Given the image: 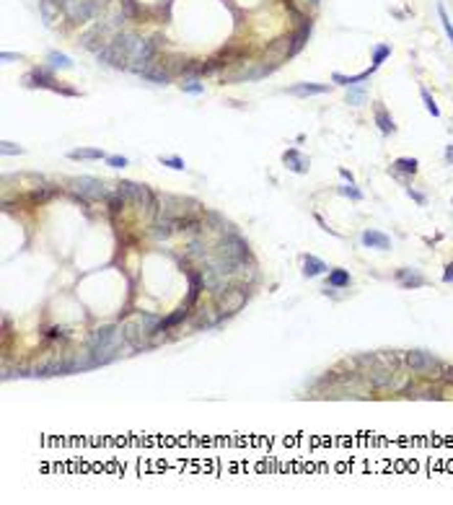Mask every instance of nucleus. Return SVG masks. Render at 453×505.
<instances>
[{"label":"nucleus","instance_id":"49530a36","mask_svg":"<svg viewBox=\"0 0 453 505\" xmlns=\"http://www.w3.org/2000/svg\"><path fill=\"white\" fill-rule=\"evenodd\" d=\"M339 176H342L345 181H350V184H355V176H352V171H347L345 166H339Z\"/></svg>","mask_w":453,"mask_h":505},{"label":"nucleus","instance_id":"2eb2a0df","mask_svg":"<svg viewBox=\"0 0 453 505\" xmlns=\"http://www.w3.org/2000/svg\"><path fill=\"white\" fill-rule=\"evenodd\" d=\"M140 75L145 78V81H150V83H169L171 75H174V70H171L166 62H150Z\"/></svg>","mask_w":453,"mask_h":505},{"label":"nucleus","instance_id":"09e8293b","mask_svg":"<svg viewBox=\"0 0 453 505\" xmlns=\"http://www.w3.org/2000/svg\"><path fill=\"white\" fill-rule=\"evenodd\" d=\"M443 283H453V262L445 267V272H443Z\"/></svg>","mask_w":453,"mask_h":505},{"label":"nucleus","instance_id":"6ab92c4d","mask_svg":"<svg viewBox=\"0 0 453 505\" xmlns=\"http://www.w3.org/2000/svg\"><path fill=\"white\" fill-rule=\"evenodd\" d=\"M326 91H329V83H296L287 88V94H293V96H319Z\"/></svg>","mask_w":453,"mask_h":505},{"label":"nucleus","instance_id":"2f4dec72","mask_svg":"<svg viewBox=\"0 0 453 505\" xmlns=\"http://www.w3.org/2000/svg\"><path fill=\"white\" fill-rule=\"evenodd\" d=\"M337 192L342 194V197H350L352 202H363V197H365L355 184H342V187H337Z\"/></svg>","mask_w":453,"mask_h":505},{"label":"nucleus","instance_id":"7ed1b4c3","mask_svg":"<svg viewBox=\"0 0 453 505\" xmlns=\"http://www.w3.org/2000/svg\"><path fill=\"white\" fill-rule=\"evenodd\" d=\"M158 322H161V319H158V316H150V314H140V316H135V319L125 322L122 327H125L127 345H130V347H135V350L145 347V345H148V337H150V334H155Z\"/></svg>","mask_w":453,"mask_h":505},{"label":"nucleus","instance_id":"1a4fd4ad","mask_svg":"<svg viewBox=\"0 0 453 505\" xmlns=\"http://www.w3.org/2000/svg\"><path fill=\"white\" fill-rule=\"evenodd\" d=\"M277 65H264V62H243L238 70H233V73H228L223 81H228V83H243V81H259V78H264V75H269L272 70H275Z\"/></svg>","mask_w":453,"mask_h":505},{"label":"nucleus","instance_id":"39448f33","mask_svg":"<svg viewBox=\"0 0 453 505\" xmlns=\"http://www.w3.org/2000/svg\"><path fill=\"white\" fill-rule=\"evenodd\" d=\"M249 301V285H228L223 293H218L215 303H218V314L220 316H233L246 306Z\"/></svg>","mask_w":453,"mask_h":505},{"label":"nucleus","instance_id":"cd10ccee","mask_svg":"<svg viewBox=\"0 0 453 505\" xmlns=\"http://www.w3.org/2000/svg\"><path fill=\"white\" fill-rule=\"evenodd\" d=\"M55 192H57L55 187H39V189H34V192L29 194V200H31V205H42V202L52 200Z\"/></svg>","mask_w":453,"mask_h":505},{"label":"nucleus","instance_id":"de8ad7c7","mask_svg":"<svg viewBox=\"0 0 453 505\" xmlns=\"http://www.w3.org/2000/svg\"><path fill=\"white\" fill-rule=\"evenodd\" d=\"M443 158H445V164H448V166H453V145H445Z\"/></svg>","mask_w":453,"mask_h":505},{"label":"nucleus","instance_id":"8fccbe9b","mask_svg":"<svg viewBox=\"0 0 453 505\" xmlns=\"http://www.w3.org/2000/svg\"><path fill=\"white\" fill-rule=\"evenodd\" d=\"M443 378L448 383H453V365H443Z\"/></svg>","mask_w":453,"mask_h":505},{"label":"nucleus","instance_id":"e433bc0d","mask_svg":"<svg viewBox=\"0 0 453 505\" xmlns=\"http://www.w3.org/2000/svg\"><path fill=\"white\" fill-rule=\"evenodd\" d=\"M218 319H220V314L215 316V314H205V311H202V314L194 319V329H202V327H213V324H218Z\"/></svg>","mask_w":453,"mask_h":505},{"label":"nucleus","instance_id":"a18cd8bd","mask_svg":"<svg viewBox=\"0 0 453 505\" xmlns=\"http://www.w3.org/2000/svg\"><path fill=\"white\" fill-rule=\"evenodd\" d=\"M47 337H52V339L65 337V329H62V327H52V329H47Z\"/></svg>","mask_w":453,"mask_h":505},{"label":"nucleus","instance_id":"ea45409f","mask_svg":"<svg viewBox=\"0 0 453 505\" xmlns=\"http://www.w3.org/2000/svg\"><path fill=\"white\" fill-rule=\"evenodd\" d=\"M406 194H409V197H412V200H415V202H417L420 208H425V205H427V194H422V192H417L415 187H406Z\"/></svg>","mask_w":453,"mask_h":505},{"label":"nucleus","instance_id":"6e6552de","mask_svg":"<svg viewBox=\"0 0 453 505\" xmlns=\"http://www.w3.org/2000/svg\"><path fill=\"white\" fill-rule=\"evenodd\" d=\"M404 363L415 373H420V376H433L438 368H443V363L433 353H425V350H409V353L404 355Z\"/></svg>","mask_w":453,"mask_h":505},{"label":"nucleus","instance_id":"a19ab883","mask_svg":"<svg viewBox=\"0 0 453 505\" xmlns=\"http://www.w3.org/2000/svg\"><path fill=\"white\" fill-rule=\"evenodd\" d=\"M119 6H122V11H125V16H127V18H135V16H138V6H135V0H119Z\"/></svg>","mask_w":453,"mask_h":505},{"label":"nucleus","instance_id":"4468645a","mask_svg":"<svg viewBox=\"0 0 453 505\" xmlns=\"http://www.w3.org/2000/svg\"><path fill=\"white\" fill-rule=\"evenodd\" d=\"M396 283H399L404 290H415V288L427 285L425 275H420V272H417V269H412V267H401V269H396Z\"/></svg>","mask_w":453,"mask_h":505},{"label":"nucleus","instance_id":"7c9ffc66","mask_svg":"<svg viewBox=\"0 0 453 505\" xmlns=\"http://www.w3.org/2000/svg\"><path fill=\"white\" fill-rule=\"evenodd\" d=\"M365 99H368V94H365V88L357 83V86H350V94H347V104H352V106H360V104H365Z\"/></svg>","mask_w":453,"mask_h":505},{"label":"nucleus","instance_id":"9d476101","mask_svg":"<svg viewBox=\"0 0 453 505\" xmlns=\"http://www.w3.org/2000/svg\"><path fill=\"white\" fill-rule=\"evenodd\" d=\"M62 11H65V16H67L73 24L88 21L91 16H96V6H94V0H67V6H65Z\"/></svg>","mask_w":453,"mask_h":505},{"label":"nucleus","instance_id":"f257e3e1","mask_svg":"<svg viewBox=\"0 0 453 505\" xmlns=\"http://www.w3.org/2000/svg\"><path fill=\"white\" fill-rule=\"evenodd\" d=\"M127 342L125 337V327H117V324H106L99 327L91 339H88V355L96 360V365L111 363L117 358V350H122V345Z\"/></svg>","mask_w":453,"mask_h":505},{"label":"nucleus","instance_id":"c85d7f7f","mask_svg":"<svg viewBox=\"0 0 453 505\" xmlns=\"http://www.w3.org/2000/svg\"><path fill=\"white\" fill-rule=\"evenodd\" d=\"M438 18H440V26H443V31H445V36H448V42H450V47H453V24H450V18H448L443 3H438Z\"/></svg>","mask_w":453,"mask_h":505},{"label":"nucleus","instance_id":"3c124183","mask_svg":"<svg viewBox=\"0 0 453 505\" xmlns=\"http://www.w3.org/2000/svg\"><path fill=\"white\" fill-rule=\"evenodd\" d=\"M0 60H3V62H13V60H21V55H13V52H3V55H0Z\"/></svg>","mask_w":453,"mask_h":505},{"label":"nucleus","instance_id":"b1692460","mask_svg":"<svg viewBox=\"0 0 453 505\" xmlns=\"http://www.w3.org/2000/svg\"><path fill=\"white\" fill-rule=\"evenodd\" d=\"M373 73H376L373 67H368V70H363V73H357V75H342V73H334V75H332V81H334V83H339V86H357V83L368 81V78L373 75Z\"/></svg>","mask_w":453,"mask_h":505},{"label":"nucleus","instance_id":"5701e85b","mask_svg":"<svg viewBox=\"0 0 453 505\" xmlns=\"http://www.w3.org/2000/svg\"><path fill=\"white\" fill-rule=\"evenodd\" d=\"M329 267H326V262H321L319 257H313V254H306L303 257V275L306 278H319V275H324Z\"/></svg>","mask_w":453,"mask_h":505},{"label":"nucleus","instance_id":"f03ea898","mask_svg":"<svg viewBox=\"0 0 453 505\" xmlns=\"http://www.w3.org/2000/svg\"><path fill=\"white\" fill-rule=\"evenodd\" d=\"M140 42V36L132 34V31H119L111 36V42L99 52V60L109 67H117V70H130V60H132V52Z\"/></svg>","mask_w":453,"mask_h":505},{"label":"nucleus","instance_id":"393cba45","mask_svg":"<svg viewBox=\"0 0 453 505\" xmlns=\"http://www.w3.org/2000/svg\"><path fill=\"white\" fill-rule=\"evenodd\" d=\"M368 378H370V383H373L376 388H386V386H391V383H394V373H391L389 368L368 371Z\"/></svg>","mask_w":453,"mask_h":505},{"label":"nucleus","instance_id":"37998d69","mask_svg":"<svg viewBox=\"0 0 453 505\" xmlns=\"http://www.w3.org/2000/svg\"><path fill=\"white\" fill-rule=\"evenodd\" d=\"M182 88H184L187 94H202V91H205V88L194 81V78H192V81H187V83H182Z\"/></svg>","mask_w":453,"mask_h":505},{"label":"nucleus","instance_id":"9b49d317","mask_svg":"<svg viewBox=\"0 0 453 505\" xmlns=\"http://www.w3.org/2000/svg\"><path fill=\"white\" fill-rule=\"evenodd\" d=\"M360 244L365 249H378V251H389L391 249V239L386 236L383 231H376V228H365L360 233Z\"/></svg>","mask_w":453,"mask_h":505},{"label":"nucleus","instance_id":"f704fd0d","mask_svg":"<svg viewBox=\"0 0 453 505\" xmlns=\"http://www.w3.org/2000/svg\"><path fill=\"white\" fill-rule=\"evenodd\" d=\"M125 197H122V194L119 192H114V194H109V200H106V205H109V213L111 215H117V213H122V210H125Z\"/></svg>","mask_w":453,"mask_h":505},{"label":"nucleus","instance_id":"79ce46f5","mask_svg":"<svg viewBox=\"0 0 453 505\" xmlns=\"http://www.w3.org/2000/svg\"><path fill=\"white\" fill-rule=\"evenodd\" d=\"M106 164H109L111 169H125L130 161L125 158V155H106Z\"/></svg>","mask_w":453,"mask_h":505},{"label":"nucleus","instance_id":"473e14b6","mask_svg":"<svg viewBox=\"0 0 453 505\" xmlns=\"http://www.w3.org/2000/svg\"><path fill=\"white\" fill-rule=\"evenodd\" d=\"M420 96H422V104H425L427 114H433L435 120H438V117H440V106L435 104V99L430 96V91H427V88H420Z\"/></svg>","mask_w":453,"mask_h":505},{"label":"nucleus","instance_id":"f3484780","mask_svg":"<svg viewBox=\"0 0 453 505\" xmlns=\"http://www.w3.org/2000/svg\"><path fill=\"white\" fill-rule=\"evenodd\" d=\"M311 26H313V24H311V18H303V21H301V26L290 34L293 55H296V52H301V50H303V44L308 42V36H311Z\"/></svg>","mask_w":453,"mask_h":505},{"label":"nucleus","instance_id":"aec40b11","mask_svg":"<svg viewBox=\"0 0 453 505\" xmlns=\"http://www.w3.org/2000/svg\"><path fill=\"white\" fill-rule=\"evenodd\" d=\"M187 316H189V308H187V306L182 303V308H176L171 316H166V319H161V322H158V329H155V334H163V332H169L171 327L182 324V322H184Z\"/></svg>","mask_w":453,"mask_h":505},{"label":"nucleus","instance_id":"a211bd4d","mask_svg":"<svg viewBox=\"0 0 453 505\" xmlns=\"http://www.w3.org/2000/svg\"><path fill=\"white\" fill-rule=\"evenodd\" d=\"M352 285V278L350 272L342 269V267H334L329 269V278H326V288H334V290H342V288H350Z\"/></svg>","mask_w":453,"mask_h":505},{"label":"nucleus","instance_id":"412c9836","mask_svg":"<svg viewBox=\"0 0 453 505\" xmlns=\"http://www.w3.org/2000/svg\"><path fill=\"white\" fill-rule=\"evenodd\" d=\"M67 158L70 161H101L106 158V153L101 148H75L67 153Z\"/></svg>","mask_w":453,"mask_h":505},{"label":"nucleus","instance_id":"4c0bfd02","mask_svg":"<svg viewBox=\"0 0 453 505\" xmlns=\"http://www.w3.org/2000/svg\"><path fill=\"white\" fill-rule=\"evenodd\" d=\"M0 153H3V155H21L24 148L16 145V143H11V140H3V143H0Z\"/></svg>","mask_w":453,"mask_h":505},{"label":"nucleus","instance_id":"20e7f679","mask_svg":"<svg viewBox=\"0 0 453 505\" xmlns=\"http://www.w3.org/2000/svg\"><path fill=\"white\" fill-rule=\"evenodd\" d=\"M117 192H119L125 200H130V202H135L138 208H143L145 213H155V210H158V200H155V194H153L145 184H138V181H127V179H122V181L117 184Z\"/></svg>","mask_w":453,"mask_h":505},{"label":"nucleus","instance_id":"603ef678","mask_svg":"<svg viewBox=\"0 0 453 505\" xmlns=\"http://www.w3.org/2000/svg\"><path fill=\"white\" fill-rule=\"evenodd\" d=\"M420 399H440V394H438V392H430V388H427V392L420 394Z\"/></svg>","mask_w":453,"mask_h":505},{"label":"nucleus","instance_id":"423d86ee","mask_svg":"<svg viewBox=\"0 0 453 505\" xmlns=\"http://www.w3.org/2000/svg\"><path fill=\"white\" fill-rule=\"evenodd\" d=\"M213 254L223 257V259H231V262H246L249 259V244H246L238 233H225L223 239H218Z\"/></svg>","mask_w":453,"mask_h":505},{"label":"nucleus","instance_id":"f8f14e48","mask_svg":"<svg viewBox=\"0 0 453 505\" xmlns=\"http://www.w3.org/2000/svg\"><path fill=\"white\" fill-rule=\"evenodd\" d=\"M282 161H285V166L290 169L293 174H308V169H311V161H308V155H303L298 148H290V150H285L282 153Z\"/></svg>","mask_w":453,"mask_h":505},{"label":"nucleus","instance_id":"a878e982","mask_svg":"<svg viewBox=\"0 0 453 505\" xmlns=\"http://www.w3.org/2000/svg\"><path fill=\"white\" fill-rule=\"evenodd\" d=\"M205 220H208V225H210L213 231L223 233V236H225V233H236V231H233V225H231L220 213H205Z\"/></svg>","mask_w":453,"mask_h":505},{"label":"nucleus","instance_id":"bb28decb","mask_svg":"<svg viewBox=\"0 0 453 505\" xmlns=\"http://www.w3.org/2000/svg\"><path fill=\"white\" fill-rule=\"evenodd\" d=\"M39 11H42V16H44V24L52 26L55 24V16L60 13V6H55L52 0H39Z\"/></svg>","mask_w":453,"mask_h":505},{"label":"nucleus","instance_id":"c9c22d12","mask_svg":"<svg viewBox=\"0 0 453 505\" xmlns=\"http://www.w3.org/2000/svg\"><path fill=\"white\" fill-rule=\"evenodd\" d=\"M47 60H50V65H52V67H65V70H67V67H73V60H70L67 55H62V52H50V55H47Z\"/></svg>","mask_w":453,"mask_h":505},{"label":"nucleus","instance_id":"72a5a7b5","mask_svg":"<svg viewBox=\"0 0 453 505\" xmlns=\"http://www.w3.org/2000/svg\"><path fill=\"white\" fill-rule=\"evenodd\" d=\"M158 161H161L163 166L174 169V171H184V169H187L184 158H179V155H158Z\"/></svg>","mask_w":453,"mask_h":505},{"label":"nucleus","instance_id":"ddd939ff","mask_svg":"<svg viewBox=\"0 0 453 505\" xmlns=\"http://www.w3.org/2000/svg\"><path fill=\"white\" fill-rule=\"evenodd\" d=\"M373 120H376V127H378L381 135H394V132H396L394 117L389 114V109L383 106V101H376V104H373Z\"/></svg>","mask_w":453,"mask_h":505},{"label":"nucleus","instance_id":"4be33fe9","mask_svg":"<svg viewBox=\"0 0 453 505\" xmlns=\"http://www.w3.org/2000/svg\"><path fill=\"white\" fill-rule=\"evenodd\" d=\"M187 278H189V295H187L184 306L189 308V306H192V303L197 301L199 290L205 288V280H202V272H194V269H187Z\"/></svg>","mask_w":453,"mask_h":505},{"label":"nucleus","instance_id":"dca6fc26","mask_svg":"<svg viewBox=\"0 0 453 505\" xmlns=\"http://www.w3.org/2000/svg\"><path fill=\"white\" fill-rule=\"evenodd\" d=\"M391 171L399 174V176H415L420 171V161L412 158V155H399V158H394V164H391Z\"/></svg>","mask_w":453,"mask_h":505},{"label":"nucleus","instance_id":"0eeeda50","mask_svg":"<svg viewBox=\"0 0 453 505\" xmlns=\"http://www.w3.org/2000/svg\"><path fill=\"white\" fill-rule=\"evenodd\" d=\"M70 187L78 197H83V200H109V194H111L106 189V184L96 176H78V179L70 181Z\"/></svg>","mask_w":453,"mask_h":505},{"label":"nucleus","instance_id":"58836bf2","mask_svg":"<svg viewBox=\"0 0 453 505\" xmlns=\"http://www.w3.org/2000/svg\"><path fill=\"white\" fill-rule=\"evenodd\" d=\"M187 254H189V257L205 254V241H202V239H194V241H189V244H187Z\"/></svg>","mask_w":453,"mask_h":505},{"label":"nucleus","instance_id":"c756f323","mask_svg":"<svg viewBox=\"0 0 453 505\" xmlns=\"http://www.w3.org/2000/svg\"><path fill=\"white\" fill-rule=\"evenodd\" d=\"M389 55H391V47H389V44H376V50H373V60H370V67L378 70V67H381V62H383Z\"/></svg>","mask_w":453,"mask_h":505},{"label":"nucleus","instance_id":"c03bdc74","mask_svg":"<svg viewBox=\"0 0 453 505\" xmlns=\"http://www.w3.org/2000/svg\"><path fill=\"white\" fill-rule=\"evenodd\" d=\"M316 223L321 225V231H326V233H332V236H339V233H337L334 228H329V223H326V220H324L321 215H316Z\"/></svg>","mask_w":453,"mask_h":505},{"label":"nucleus","instance_id":"864d4df0","mask_svg":"<svg viewBox=\"0 0 453 505\" xmlns=\"http://www.w3.org/2000/svg\"><path fill=\"white\" fill-rule=\"evenodd\" d=\"M308 3H313V6H316V3H319V0H308Z\"/></svg>","mask_w":453,"mask_h":505}]
</instances>
